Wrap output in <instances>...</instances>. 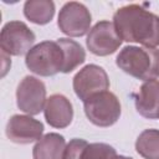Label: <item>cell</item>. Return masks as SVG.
<instances>
[{"label": "cell", "mask_w": 159, "mask_h": 159, "mask_svg": "<svg viewBox=\"0 0 159 159\" xmlns=\"http://www.w3.org/2000/svg\"><path fill=\"white\" fill-rule=\"evenodd\" d=\"M135 150L144 159H159V129H145L135 140Z\"/></svg>", "instance_id": "16"}, {"label": "cell", "mask_w": 159, "mask_h": 159, "mask_svg": "<svg viewBox=\"0 0 159 159\" xmlns=\"http://www.w3.org/2000/svg\"><path fill=\"white\" fill-rule=\"evenodd\" d=\"M92 16L89 10L77 1L66 2L58 14L57 25L61 32L71 37H81L89 31Z\"/></svg>", "instance_id": "6"}, {"label": "cell", "mask_w": 159, "mask_h": 159, "mask_svg": "<svg viewBox=\"0 0 159 159\" xmlns=\"http://www.w3.org/2000/svg\"><path fill=\"white\" fill-rule=\"evenodd\" d=\"M43 133V124L24 114H14L6 125L7 138L17 144H30L39 140Z\"/></svg>", "instance_id": "10"}, {"label": "cell", "mask_w": 159, "mask_h": 159, "mask_svg": "<svg viewBox=\"0 0 159 159\" xmlns=\"http://www.w3.org/2000/svg\"><path fill=\"white\" fill-rule=\"evenodd\" d=\"M113 24L122 41L152 48L159 46V16L139 4L119 7L113 15Z\"/></svg>", "instance_id": "1"}, {"label": "cell", "mask_w": 159, "mask_h": 159, "mask_svg": "<svg viewBox=\"0 0 159 159\" xmlns=\"http://www.w3.org/2000/svg\"><path fill=\"white\" fill-rule=\"evenodd\" d=\"M36 40L35 34L22 21H9L0 34L1 52L7 56H22L27 53Z\"/></svg>", "instance_id": "5"}, {"label": "cell", "mask_w": 159, "mask_h": 159, "mask_svg": "<svg viewBox=\"0 0 159 159\" xmlns=\"http://www.w3.org/2000/svg\"><path fill=\"white\" fill-rule=\"evenodd\" d=\"M63 51L57 41H42L35 45L25 57L27 68L42 77L62 72Z\"/></svg>", "instance_id": "3"}, {"label": "cell", "mask_w": 159, "mask_h": 159, "mask_svg": "<svg viewBox=\"0 0 159 159\" xmlns=\"http://www.w3.org/2000/svg\"><path fill=\"white\" fill-rule=\"evenodd\" d=\"M46 101L45 83L34 76H25L16 89V103L20 111L36 116L45 108Z\"/></svg>", "instance_id": "8"}, {"label": "cell", "mask_w": 159, "mask_h": 159, "mask_svg": "<svg viewBox=\"0 0 159 159\" xmlns=\"http://www.w3.org/2000/svg\"><path fill=\"white\" fill-rule=\"evenodd\" d=\"M116 63L123 72L144 82L159 78L158 48L125 46L118 53Z\"/></svg>", "instance_id": "2"}, {"label": "cell", "mask_w": 159, "mask_h": 159, "mask_svg": "<svg viewBox=\"0 0 159 159\" xmlns=\"http://www.w3.org/2000/svg\"><path fill=\"white\" fill-rule=\"evenodd\" d=\"M87 145L88 143L84 139H80V138L71 139L65 148L62 159H82L83 150L86 149Z\"/></svg>", "instance_id": "18"}, {"label": "cell", "mask_w": 159, "mask_h": 159, "mask_svg": "<svg viewBox=\"0 0 159 159\" xmlns=\"http://www.w3.org/2000/svg\"><path fill=\"white\" fill-rule=\"evenodd\" d=\"M86 45L93 55L108 56L114 53L119 48V46L122 45V39L117 34L113 22L102 20L89 30Z\"/></svg>", "instance_id": "9"}, {"label": "cell", "mask_w": 159, "mask_h": 159, "mask_svg": "<svg viewBox=\"0 0 159 159\" xmlns=\"http://www.w3.org/2000/svg\"><path fill=\"white\" fill-rule=\"evenodd\" d=\"M109 159H133L130 157H125V155H118V154H114L113 157H111Z\"/></svg>", "instance_id": "19"}, {"label": "cell", "mask_w": 159, "mask_h": 159, "mask_svg": "<svg viewBox=\"0 0 159 159\" xmlns=\"http://www.w3.org/2000/svg\"><path fill=\"white\" fill-rule=\"evenodd\" d=\"M66 148V140L63 135L58 133H47L41 137L34 149V159H62Z\"/></svg>", "instance_id": "13"}, {"label": "cell", "mask_w": 159, "mask_h": 159, "mask_svg": "<svg viewBox=\"0 0 159 159\" xmlns=\"http://www.w3.org/2000/svg\"><path fill=\"white\" fill-rule=\"evenodd\" d=\"M57 42L63 51V58H65L63 68H62L63 73L72 72L75 68H77L80 65L84 62L86 52L78 42L70 39H58Z\"/></svg>", "instance_id": "15"}, {"label": "cell", "mask_w": 159, "mask_h": 159, "mask_svg": "<svg viewBox=\"0 0 159 159\" xmlns=\"http://www.w3.org/2000/svg\"><path fill=\"white\" fill-rule=\"evenodd\" d=\"M109 88L107 72L97 65H87L80 70L73 77V91L81 101H87L89 97L104 92Z\"/></svg>", "instance_id": "7"}, {"label": "cell", "mask_w": 159, "mask_h": 159, "mask_svg": "<svg viewBox=\"0 0 159 159\" xmlns=\"http://www.w3.org/2000/svg\"><path fill=\"white\" fill-rule=\"evenodd\" d=\"M43 113L46 122L51 127L62 129L71 124L73 118V107L67 97L56 93L47 98Z\"/></svg>", "instance_id": "11"}, {"label": "cell", "mask_w": 159, "mask_h": 159, "mask_svg": "<svg viewBox=\"0 0 159 159\" xmlns=\"http://www.w3.org/2000/svg\"><path fill=\"white\" fill-rule=\"evenodd\" d=\"M84 113L91 123L97 127H111L120 116V103L117 96L104 91L83 102Z\"/></svg>", "instance_id": "4"}, {"label": "cell", "mask_w": 159, "mask_h": 159, "mask_svg": "<svg viewBox=\"0 0 159 159\" xmlns=\"http://www.w3.org/2000/svg\"><path fill=\"white\" fill-rule=\"evenodd\" d=\"M116 153V149L106 143H92L86 147L82 159H109Z\"/></svg>", "instance_id": "17"}, {"label": "cell", "mask_w": 159, "mask_h": 159, "mask_svg": "<svg viewBox=\"0 0 159 159\" xmlns=\"http://www.w3.org/2000/svg\"><path fill=\"white\" fill-rule=\"evenodd\" d=\"M24 15L34 24H48L55 15V4L51 0H27L24 4Z\"/></svg>", "instance_id": "14"}, {"label": "cell", "mask_w": 159, "mask_h": 159, "mask_svg": "<svg viewBox=\"0 0 159 159\" xmlns=\"http://www.w3.org/2000/svg\"><path fill=\"white\" fill-rule=\"evenodd\" d=\"M137 112L144 118H159V81H145L135 96Z\"/></svg>", "instance_id": "12"}]
</instances>
